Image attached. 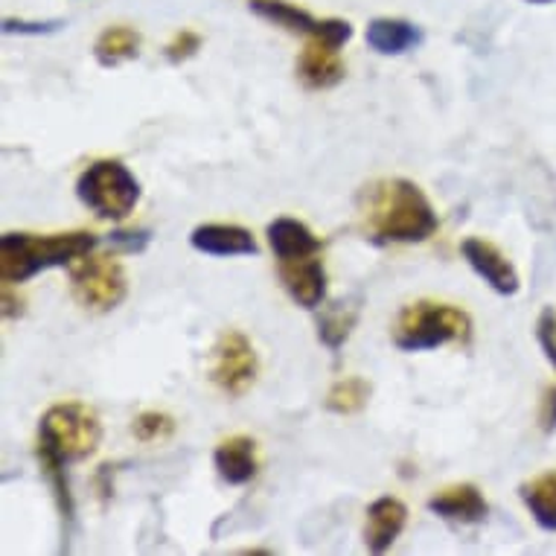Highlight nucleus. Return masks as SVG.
<instances>
[{
	"label": "nucleus",
	"mask_w": 556,
	"mask_h": 556,
	"mask_svg": "<svg viewBox=\"0 0 556 556\" xmlns=\"http://www.w3.org/2000/svg\"><path fill=\"white\" fill-rule=\"evenodd\" d=\"M358 228L374 245H414L438 233V211L420 184L382 178L362 187L356 199Z\"/></svg>",
	"instance_id": "obj_1"
},
{
	"label": "nucleus",
	"mask_w": 556,
	"mask_h": 556,
	"mask_svg": "<svg viewBox=\"0 0 556 556\" xmlns=\"http://www.w3.org/2000/svg\"><path fill=\"white\" fill-rule=\"evenodd\" d=\"M97 248V237L88 230L74 233H3L0 237V280L3 286L27 283L29 277L47 268L71 265Z\"/></svg>",
	"instance_id": "obj_2"
},
{
	"label": "nucleus",
	"mask_w": 556,
	"mask_h": 556,
	"mask_svg": "<svg viewBox=\"0 0 556 556\" xmlns=\"http://www.w3.org/2000/svg\"><path fill=\"white\" fill-rule=\"evenodd\" d=\"M102 429L97 414L83 402H59L38 422V460L76 464L100 446Z\"/></svg>",
	"instance_id": "obj_3"
},
{
	"label": "nucleus",
	"mask_w": 556,
	"mask_h": 556,
	"mask_svg": "<svg viewBox=\"0 0 556 556\" xmlns=\"http://www.w3.org/2000/svg\"><path fill=\"white\" fill-rule=\"evenodd\" d=\"M469 336H472V320L452 303H410L393 324V344L402 353H426L455 341H469Z\"/></svg>",
	"instance_id": "obj_4"
},
{
	"label": "nucleus",
	"mask_w": 556,
	"mask_h": 556,
	"mask_svg": "<svg viewBox=\"0 0 556 556\" xmlns=\"http://www.w3.org/2000/svg\"><path fill=\"white\" fill-rule=\"evenodd\" d=\"M76 195L100 219L123 222L140 201V181L123 161H93L76 181Z\"/></svg>",
	"instance_id": "obj_5"
},
{
	"label": "nucleus",
	"mask_w": 556,
	"mask_h": 556,
	"mask_svg": "<svg viewBox=\"0 0 556 556\" xmlns=\"http://www.w3.org/2000/svg\"><path fill=\"white\" fill-rule=\"evenodd\" d=\"M74 298L91 312H111L126 301V271L117 256H83L71 265Z\"/></svg>",
	"instance_id": "obj_6"
},
{
	"label": "nucleus",
	"mask_w": 556,
	"mask_h": 556,
	"mask_svg": "<svg viewBox=\"0 0 556 556\" xmlns=\"http://www.w3.org/2000/svg\"><path fill=\"white\" fill-rule=\"evenodd\" d=\"M260 362H256L254 344L239 329L222 332L211 356V379L222 393L242 396L256 382Z\"/></svg>",
	"instance_id": "obj_7"
},
{
	"label": "nucleus",
	"mask_w": 556,
	"mask_h": 556,
	"mask_svg": "<svg viewBox=\"0 0 556 556\" xmlns=\"http://www.w3.org/2000/svg\"><path fill=\"white\" fill-rule=\"evenodd\" d=\"M251 10L263 21L274 27L289 29V33H301L306 38H329L338 45H346L353 36V27L341 18H315L306 10H298L286 0H251Z\"/></svg>",
	"instance_id": "obj_8"
},
{
	"label": "nucleus",
	"mask_w": 556,
	"mask_h": 556,
	"mask_svg": "<svg viewBox=\"0 0 556 556\" xmlns=\"http://www.w3.org/2000/svg\"><path fill=\"white\" fill-rule=\"evenodd\" d=\"M277 274L289 298L303 309H318L320 303L327 301V271H324L320 254L280 260Z\"/></svg>",
	"instance_id": "obj_9"
},
{
	"label": "nucleus",
	"mask_w": 556,
	"mask_h": 556,
	"mask_svg": "<svg viewBox=\"0 0 556 556\" xmlns=\"http://www.w3.org/2000/svg\"><path fill=\"white\" fill-rule=\"evenodd\" d=\"M460 254L469 265H472V271L486 280V286L493 289V292L504 294V298H510V294L519 292V271H516V265L507 260V256L493 245V242H486L481 237H469L460 242Z\"/></svg>",
	"instance_id": "obj_10"
},
{
	"label": "nucleus",
	"mask_w": 556,
	"mask_h": 556,
	"mask_svg": "<svg viewBox=\"0 0 556 556\" xmlns=\"http://www.w3.org/2000/svg\"><path fill=\"white\" fill-rule=\"evenodd\" d=\"M341 47L329 38H306L301 59H298V79L309 91H327L344 79V62H341Z\"/></svg>",
	"instance_id": "obj_11"
},
{
	"label": "nucleus",
	"mask_w": 556,
	"mask_h": 556,
	"mask_svg": "<svg viewBox=\"0 0 556 556\" xmlns=\"http://www.w3.org/2000/svg\"><path fill=\"white\" fill-rule=\"evenodd\" d=\"M429 510L452 525H478L486 519V502L475 483H452L429 498Z\"/></svg>",
	"instance_id": "obj_12"
},
{
	"label": "nucleus",
	"mask_w": 556,
	"mask_h": 556,
	"mask_svg": "<svg viewBox=\"0 0 556 556\" xmlns=\"http://www.w3.org/2000/svg\"><path fill=\"white\" fill-rule=\"evenodd\" d=\"M405 521H408V507L400 502V498H376L370 507H367V525H365V545L370 554H384L391 551V545L400 539V533L405 530Z\"/></svg>",
	"instance_id": "obj_13"
},
{
	"label": "nucleus",
	"mask_w": 556,
	"mask_h": 556,
	"mask_svg": "<svg viewBox=\"0 0 556 556\" xmlns=\"http://www.w3.org/2000/svg\"><path fill=\"white\" fill-rule=\"evenodd\" d=\"M190 245L207 256H248L256 254L254 233L242 225H199L190 233Z\"/></svg>",
	"instance_id": "obj_14"
},
{
	"label": "nucleus",
	"mask_w": 556,
	"mask_h": 556,
	"mask_svg": "<svg viewBox=\"0 0 556 556\" xmlns=\"http://www.w3.org/2000/svg\"><path fill=\"white\" fill-rule=\"evenodd\" d=\"M213 464L216 472L230 486H242L256 478L260 469V457H256V443L248 434H233V438L222 440L216 452H213Z\"/></svg>",
	"instance_id": "obj_15"
},
{
	"label": "nucleus",
	"mask_w": 556,
	"mask_h": 556,
	"mask_svg": "<svg viewBox=\"0 0 556 556\" xmlns=\"http://www.w3.org/2000/svg\"><path fill=\"white\" fill-rule=\"evenodd\" d=\"M268 245L274 251V260H298V256L320 254V239L312 233L303 222L292 216H280L268 225Z\"/></svg>",
	"instance_id": "obj_16"
},
{
	"label": "nucleus",
	"mask_w": 556,
	"mask_h": 556,
	"mask_svg": "<svg viewBox=\"0 0 556 556\" xmlns=\"http://www.w3.org/2000/svg\"><path fill=\"white\" fill-rule=\"evenodd\" d=\"M365 38L379 55H402L422 45V29L402 18H376L370 21Z\"/></svg>",
	"instance_id": "obj_17"
},
{
	"label": "nucleus",
	"mask_w": 556,
	"mask_h": 556,
	"mask_svg": "<svg viewBox=\"0 0 556 556\" xmlns=\"http://www.w3.org/2000/svg\"><path fill=\"white\" fill-rule=\"evenodd\" d=\"M521 502L539 528L556 533V469L521 483Z\"/></svg>",
	"instance_id": "obj_18"
},
{
	"label": "nucleus",
	"mask_w": 556,
	"mask_h": 556,
	"mask_svg": "<svg viewBox=\"0 0 556 556\" xmlns=\"http://www.w3.org/2000/svg\"><path fill=\"white\" fill-rule=\"evenodd\" d=\"M358 301H336L329 303L320 309V318H318V338L320 344L329 346V350H341L350 332L356 329V320H358Z\"/></svg>",
	"instance_id": "obj_19"
},
{
	"label": "nucleus",
	"mask_w": 556,
	"mask_h": 556,
	"mask_svg": "<svg viewBox=\"0 0 556 556\" xmlns=\"http://www.w3.org/2000/svg\"><path fill=\"white\" fill-rule=\"evenodd\" d=\"M93 55L102 67H117L140 55V36L131 27H109L97 38Z\"/></svg>",
	"instance_id": "obj_20"
},
{
	"label": "nucleus",
	"mask_w": 556,
	"mask_h": 556,
	"mask_svg": "<svg viewBox=\"0 0 556 556\" xmlns=\"http://www.w3.org/2000/svg\"><path fill=\"white\" fill-rule=\"evenodd\" d=\"M367 400H370V384L365 379H358V376H350V379H341V382L329 388L324 405L332 414L346 417V414H358V410L365 408Z\"/></svg>",
	"instance_id": "obj_21"
},
{
	"label": "nucleus",
	"mask_w": 556,
	"mask_h": 556,
	"mask_svg": "<svg viewBox=\"0 0 556 556\" xmlns=\"http://www.w3.org/2000/svg\"><path fill=\"white\" fill-rule=\"evenodd\" d=\"M175 431V420L164 410H143L135 420V438L140 443H161Z\"/></svg>",
	"instance_id": "obj_22"
},
{
	"label": "nucleus",
	"mask_w": 556,
	"mask_h": 556,
	"mask_svg": "<svg viewBox=\"0 0 556 556\" xmlns=\"http://www.w3.org/2000/svg\"><path fill=\"white\" fill-rule=\"evenodd\" d=\"M536 338H539V346H542V353H545L547 362H551L556 370V309L554 306H545L542 315H539Z\"/></svg>",
	"instance_id": "obj_23"
},
{
	"label": "nucleus",
	"mask_w": 556,
	"mask_h": 556,
	"mask_svg": "<svg viewBox=\"0 0 556 556\" xmlns=\"http://www.w3.org/2000/svg\"><path fill=\"white\" fill-rule=\"evenodd\" d=\"M201 47V36L199 33H192V29H184V33H178V36L166 45V59L173 64H181L187 62L190 55L199 53Z\"/></svg>",
	"instance_id": "obj_24"
},
{
	"label": "nucleus",
	"mask_w": 556,
	"mask_h": 556,
	"mask_svg": "<svg viewBox=\"0 0 556 556\" xmlns=\"http://www.w3.org/2000/svg\"><path fill=\"white\" fill-rule=\"evenodd\" d=\"M539 426L545 434H554L556 431V388H545V396H542V410H539Z\"/></svg>",
	"instance_id": "obj_25"
},
{
	"label": "nucleus",
	"mask_w": 556,
	"mask_h": 556,
	"mask_svg": "<svg viewBox=\"0 0 556 556\" xmlns=\"http://www.w3.org/2000/svg\"><path fill=\"white\" fill-rule=\"evenodd\" d=\"M111 242H117L123 251H143L149 233L147 230H117V233H111Z\"/></svg>",
	"instance_id": "obj_26"
},
{
	"label": "nucleus",
	"mask_w": 556,
	"mask_h": 556,
	"mask_svg": "<svg viewBox=\"0 0 556 556\" xmlns=\"http://www.w3.org/2000/svg\"><path fill=\"white\" fill-rule=\"evenodd\" d=\"M530 3H554V0H530Z\"/></svg>",
	"instance_id": "obj_27"
}]
</instances>
